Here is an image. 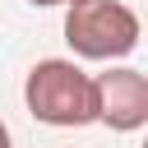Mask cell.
<instances>
[{
    "mask_svg": "<svg viewBox=\"0 0 148 148\" xmlns=\"http://www.w3.org/2000/svg\"><path fill=\"white\" fill-rule=\"evenodd\" d=\"M143 37L139 14L125 0H74L65 5V42L79 60H125Z\"/></svg>",
    "mask_w": 148,
    "mask_h": 148,
    "instance_id": "obj_2",
    "label": "cell"
},
{
    "mask_svg": "<svg viewBox=\"0 0 148 148\" xmlns=\"http://www.w3.org/2000/svg\"><path fill=\"white\" fill-rule=\"evenodd\" d=\"M28 5H32V9H56V5L65 9V5H74V0H28Z\"/></svg>",
    "mask_w": 148,
    "mask_h": 148,
    "instance_id": "obj_4",
    "label": "cell"
},
{
    "mask_svg": "<svg viewBox=\"0 0 148 148\" xmlns=\"http://www.w3.org/2000/svg\"><path fill=\"white\" fill-rule=\"evenodd\" d=\"M0 148H14V139H9V125L0 120Z\"/></svg>",
    "mask_w": 148,
    "mask_h": 148,
    "instance_id": "obj_5",
    "label": "cell"
},
{
    "mask_svg": "<svg viewBox=\"0 0 148 148\" xmlns=\"http://www.w3.org/2000/svg\"><path fill=\"white\" fill-rule=\"evenodd\" d=\"M23 106H28L32 120L56 125V130L97 125V88H92V74L79 60H65V56L37 60L28 69V79H23Z\"/></svg>",
    "mask_w": 148,
    "mask_h": 148,
    "instance_id": "obj_1",
    "label": "cell"
},
{
    "mask_svg": "<svg viewBox=\"0 0 148 148\" xmlns=\"http://www.w3.org/2000/svg\"><path fill=\"white\" fill-rule=\"evenodd\" d=\"M97 88V125L116 134H134L148 125V74L134 65L111 60L102 74H92Z\"/></svg>",
    "mask_w": 148,
    "mask_h": 148,
    "instance_id": "obj_3",
    "label": "cell"
}]
</instances>
